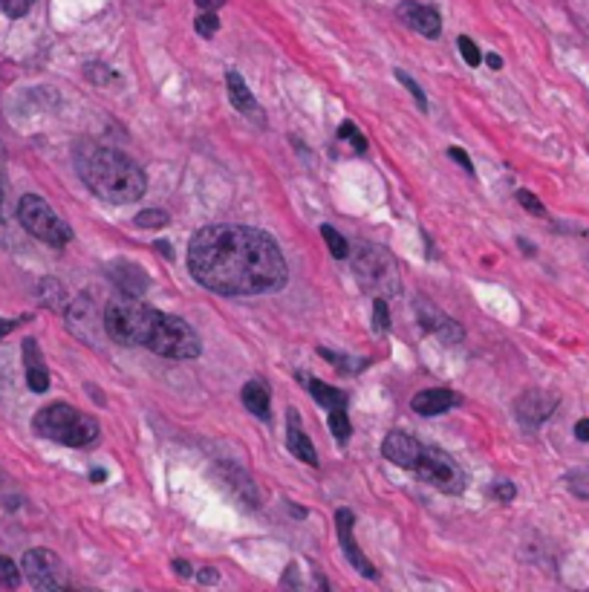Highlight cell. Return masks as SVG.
Listing matches in <instances>:
<instances>
[{"instance_id":"1","label":"cell","mask_w":589,"mask_h":592,"mask_svg":"<svg viewBox=\"0 0 589 592\" xmlns=\"http://www.w3.org/2000/svg\"><path fill=\"white\" fill-rule=\"evenodd\" d=\"M191 278L217 295H266L286 286L289 269L272 234L252 226H208L188 246Z\"/></svg>"},{"instance_id":"2","label":"cell","mask_w":589,"mask_h":592,"mask_svg":"<svg viewBox=\"0 0 589 592\" xmlns=\"http://www.w3.org/2000/svg\"><path fill=\"white\" fill-rule=\"evenodd\" d=\"M104 333L125 347H148L168 359H197L203 353L200 338L188 321L142 304L136 295L119 292L104 309Z\"/></svg>"},{"instance_id":"3","label":"cell","mask_w":589,"mask_h":592,"mask_svg":"<svg viewBox=\"0 0 589 592\" xmlns=\"http://www.w3.org/2000/svg\"><path fill=\"white\" fill-rule=\"evenodd\" d=\"M76 171L81 182L104 203H133L145 194V171L128 154L99 142H81L76 148Z\"/></svg>"},{"instance_id":"4","label":"cell","mask_w":589,"mask_h":592,"mask_svg":"<svg viewBox=\"0 0 589 592\" xmlns=\"http://www.w3.org/2000/svg\"><path fill=\"white\" fill-rule=\"evenodd\" d=\"M32 428L41 437L70 445V448H87L99 439V422L90 413H81L67 402H52L35 413Z\"/></svg>"},{"instance_id":"5","label":"cell","mask_w":589,"mask_h":592,"mask_svg":"<svg viewBox=\"0 0 589 592\" xmlns=\"http://www.w3.org/2000/svg\"><path fill=\"white\" fill-rule=\"evenodd\" d=\"M353 272L359 278L361 289H370L376 295H393L399 292V272L396 263L376 243H359L353 255Z\"/></svg>"},{"instance_id":"6","label":"cell","mask_w":589,"mask_h":592,"mask_svg":"<svg viewBox=\"0 0 589 592\" xmlns=\"http://www.w3.org/2000/svg\"><path fill=\"white\" fill-rule=\"evenodd\" d=\"M18 220L24 226L26 232L32 234L35 240L47 243V246H67L73 240V229L52 211V206L47 200L35 197V194H26L18 203Z\"/></svg>"},{"instance_id":"7","label":"cell","mask_w":589,"mask_h":592,"mask_svg":"<svg viewBox=\"0 0 589 592\" xmlns=\"http://www.w3.org/2000/svg\"><path fill=\"white\" fill-rule=\"evenodd\" d=\"M425 483H431L434 489L445 491V494H462L468 486V477L462 471V465L457 460H451L445 451L439 448H422V457L413 468Z\"/></svg>"},{"instance_id":"8","label":"cell","mask_w":589,"mask_h":592,"mask_svg":"<svg viewBox=\"0 0 589 592\" xmlns=\"http://www.w3.org/2000/svg\"><path fill=\"white\" fill-rule=\"evenodd\" d=\"M21 569L35 590H64L67 587V569L50 549H29L21 561Z\"/></svg>"},{"instance_id":"9","label":"cell","mask_w":589,"mask_h":592,"mask_svg":"<svg viewBox=\"0 0 589 592\" xmlns=\"http://www.w3.org/2000/svg\"><path fill=\"white\" fill-rule=\"evenodd\" d=\"M67 315V324L70 330L84 341V344H93L99 347V338L104 333V315L99 318V309H96V301L90 295H78L76 301L70 307L64 309Z\"/></svg>"},{"instance_id":"10","label":"cell","mask_w":589,"mask_h":592,"mask_svg":"<svg viewBox=\"0 0 589 592\" xmlns=\"http://www.w3.org/2000/svg\"><path fill=\"white\" fill-rule=\"evenodd\" d=\"M413 307H416V318H419V324L425 327V333L436 335L442 344H460L462 338H465V330H462V324H457L451 315H445L442 309L431 304L428 298H416L413 301Z\"/></svg>"},{"instance_id":"11","label":"cell","mask_w":589,"mask_h":592,"mask_svg":"<svg viewBox=\"0 0 589 592\" xmlns=\"http://www.w3.org/2000/svg\"><path fill=\"white\" fill-rule=\"evenodd\" d=\"M558 408V396L549 390H526L514 402V416L526 431H535Z\"/></svg>"},{"instance_id":"12","label":"cell","mask_w":589,"mask_h":592,"mask_svg":"<svg viewBox=\"0 0 589 592\" xmlns=\"http://www.w3.org/2000/svg\"><path fill=\"white\" fill-rule=\"evenodd\" d=\"M353 526H356V515H353L350 509H338V512H335V529H338V541H341V549H344L347 561L359 569L364 578H373V581H376L379 572H376V567L364 558V552H361L359 543L353 538Z\"/></svg>"},{"instance_id":"13","label":"cell","mask_w":589,"mask_h":592,"mask_svg":"<svg viewBox=\"0 0 589 592\" xmlns=\"http://www.w3.org/2000/svg\"><path fill=\"white\" fill-rule=\"evenodd\" d=\"M399 21L405 26H410L413 32L425 35V38H439L442 32V18L436 12L434 6H425V3H416V0H405L399 9H396Z\"/></svg>"},{"instance_id":"14","label":"cell","mask_w":589,"mask_h":592,"mask_svg":"<svg viewBox=\"0 0 589 592\" xmlns=\"http://www.w3.org/2000/svg\"><path fill=\"white\" fill-rule=\"evenodd\" d=\"M382 454H385V460H390L393 465H399V468H416L419 463V457H422V442L419 439H413L405 431H393V434H387L385 442H382Z\"/></svg>"},{"instance_id":"15","label":"cell","mask_w":589,"mask_h":592,"mask_svg":"<svg viewBox=\"0 0 589 592\" xmlns=\"http://www.w3.org/2000/svg\"><path fill=\"white\" fill-rule=\"evenodd\" d=\"M460 402V393H454L448 387H431V390L416 393L413 402H410V408L419 413V416H439V413H448L451 408H457Z\"/></svg>"},{"instance_id":"16","label":"cell","mask_w":589,"mask_h":592,"mask_svg":"<svg viewBox=\"0 0 589 592\" xmlns=\"http://www.w3.org/2000/svg\"><path fill=\"white\" fill-rule=\"evenodd\" d=\"M110 281L116 284L119 292H125V295H145L148 292V275H145V269L142 266H136V263H128V260H119V263H113L110 266Z\"/></svg>"},{"instance_id":"17","label":"cell","mask_w":589,"mask_h":592,"mask_svg":"<svg viewBox=\"0 0 589 592\" xmlns=\"http://www.w3.org/2000/svg\"><path fill=\"white\" fill-rule=\"evenodd\" d=\"M220 483L226 486V491H229L234 500H240L243 506L257 509V503H260L257 500V489L246 471H240L237 465H220Z\"/></svg>"},{"instance_id":"18","label":"cell","mask_w":589,"mask_h":592,"mask_svg":"<svg viewBox=\"0 0 589 592\" xmlns=\"http://www.w3.org/2000/svg\"><path fill=\"white\" fill-rule=\"evenodd\" d=\"M24 367H26V385L32 393H44L50 387V370L44 364V356H41V347L35 338H26L24 341Z\"/></svg>"},{"instance_id":"19","label":"cell","mask_w":589,"mask_h":592,"mask_svg":"<svg viewBox=\"0 0 589 592\" xmlns=\"http://www.w3.org/2000/svg\"><path fill=\"white\" fill-rule=\"evenodd\" d=\"M286 425H289V428H286V445H289V451H292L298 460H304L307 465H318L315 445H312L307 434H304V428H301V416H298L295 408L286 413Z\"/></svg>"},{"instance_id":"20","label":"cell","mask_w":589,"mask_h":592,"mask_svg":"<svg viewBox=\"0 0 589 592\" xmlns=\"http://www.w3.org/2000/svg\"><path fill=\"white\" fill-rule=\"evenodd\" d=\"M243 405L263 422L272 419V396H269V390H266L263 382H246V387H243Z\"/></svg>"},{"instance_id":"21","label":"cell","mask_w":589,"mask_h":592,"mask_svg":"<svg viewBox=\"0 0 589 592\" xmlns=\"http://www.w3.org/2000/svg\"><path fill=\"white\" fill-rule=\"evenodd\" d=\"M226 87H229V99L231 104L240 110V113H255L257 110V102L255 96L249 93V84L243 81V76L240 73H226Z\"/></svg>"},{"instance_id":"22","label":"cell","mask_w":589,"mask_h":592,"mask_svg":"<svg viewBox=\"0 0 589 592\" xmlns=\"http://www.w3.org/2000/svg\"><path fill=\"white\" fill-rule=\"evenodd\" d=\"M309 393H312V399L321 405V408H327V411H341L344 405H347V396L341 393V390H335L333 385H327V382H318V379H309Z\"/></svg>"},{"instance_id":"23","label":"cell","mask_w":589,"mask_h":592,"mask_svg":"<svg viewBox=\"0 0 589 592\" xmlns=\"http://www.w3.org/2000/svg\"><path fill=\"white\" fill-rule=\"evenodd\" d=\"M38 301L47 309H55V312H64L67 309V295H64V286L55 278H44L38 284Z\"/></svg>"},{"instance_id":"24","label":"cell","mask_w":589,"mask_h":592,"mask_svg":"<svg viewBox=\"0 0 589 592\" xmlns=\"http://www.w3.org/2000/svg\"><path fill=\"white\" fill-rule=\"evenodd\" d=\"M133 223H136V229H165L171 223V214L162 208H148V211H139L133 217Z\"/></svg>"},{"instance_id":"25","label":"cell","mask_w":589,"mask_h":592,"mask_svg":"<svg viewBox=\"0 0 589 592\" xmlns=\"http://www.w3.org/2000/svg\"><path fill=\"white\" fill-rule=\"evenodd\" d=\"M321 237L327 240V246H330V255H333V258L338 260L350 258V243H347L341 234L335 232L333 226H327V223H324V226H321Z\"/></svg>"},{"instance_id":"26","label":"cell","mask_w":589,"mask_h":592,"mask_svg":"<svg viewBox=\"0 0 589 592\" xmlns=\"http://www.w3.org/2000/svg\"><path fill=\"white\" fill-rule=\"evenodd\" d=\"M330 428H333V437L338 442H347V439L353 437V425H350V416H347L344 408L341 411H330Z\"/></svg>"},{"instance_id":"27","label":"cell","mask_w":589,"mask_h":592,"mask_svg":"<svg viewBox=\"0 0 589 592\" xmlns=\"http://www.w3.org/2000/svg\"><path fill=\"white\" fill-rule=\"evenodd\" d=\"M338 139H347V142L356 148V154H367V139L361 136L359 128H356L353 122H341V125H338Z\"/></svg>"},{"instance_id":"28","label":"cell","mask_w":589,"mask_h":592,"mask_svg":"<svg viewBox=\"0 0 589 592\" xmlns=\"http://www.w3.org/2000/svg\"><path fill=\"white\" fill-rule=\"evenodd\" d=\"M396 78H399V81L405 84V90H408L410 96H413V102H416V107H419V110L425 113V110H428V96L422 93V87L416 84V78H410L408 73H405V70H396Z\"/></svg>"},{"instance_id":"29","label":"cell","mask_w":589,"mask_h":592,"mask_svg":"<svg viewBox=\"0 0 589 592\" xmlns=\"http://www.w3.org/2000/svg\"><path fill=\"white\" fill-rule=\"evenodd\" d=\"M194 29H197L203 38H214V35H217V29H220V18H217V12H205V9H200V15H197V21H194Z\"/></svg>"},{"instance_id":"30","label":"cell","mask_w":589,"mask_h":592,"mask_svg":"<svg viewBox=\"0 0 589 592\" xmlns=\"http://www.w3.org/2000/svg\"><path fill=\"white\" fill-rule=\"evenodd\" d=\"M373 330L382 335L390 330V309H387V301L382 295L373 301Z\"/></svg>"},{"instance_id":"31","label":"cell","mask_w":589,"mask_h":592,"mask_svg":"<svg viewBox=\"0 0 589 592\" xmlns=\"http://www.w3.org/2000/svg\"><path fill=\"white\" fill-rule=\"evenodd\" d=\"M457 47H460L462 58H465V64H468V67H480V64H483L480 47H477L468 35H460V38H457Z\"/></svg>"},{"instance_id":"32","label":"cell","mask_w":589,"mask_h":592,"mask_svg":"<svg viewBox=\"0 0 589 592\" xmlns=\"http://www.w3.org/2000/svg\"><path fill=\"white\" fill-rule=\"evenodd\" d=\"M18 584H21V572H18V567H15L9 558H3V555H0V587L15 590Z\"/></svg>"},{"instance_id":"33","label":"cell","mask_w":589,"mask_h":592,"mask_svg":"<svg viewBox=\"0 0 589 592\" xmlns=\"http://www.w3.org/2000/svg\"><path fill=\"white\" fill-rule=\"evenodd\" d=\"M318 353H321L324 359L330 361L335 370H344V373H356V370H361V367H364V364H350V359H347V356H338V353L327 350V347H321Z\"/></svg>"},{"instance_id":"34","label":"cell","mask_w":589,"mask_h":592,"mask_svg":"<svg viewBox=\"0 0 589 592\" xmlns=\"http://www.w3.org/2000/svg\"><path fill=\"white\" fill-rule=\"evenodd\" d=\"M87 78H93V84H99V87H107L110 81H116L119 76H116L110 67H104V64L96 61V64H90V67H87Z\"/></svg>"},{"instance_id":"35","label":"cell","mask_w":589,"mask_h":592,"mask_svg":"<svg viewBox=\"0 0 589 592\" xmlns=\"http://www.w3.org/2000/svg\"><path fill=\"white\" fill-rule=\"evenodd\" d=\"M517 203L526 208L529 214H535V217H546V208H543V203L532 191H517Z\"/></svg>"},{"instance_id":"36","label":"cell","mask_w":589,"mask_h":592,"mask_svg":"<svg viewBox=\"0 0 589 592\" xmlns=\"http://www.w3.org/2000/svg\"><path fill=\"white\" fill-rule=\"evenodd\" d=\"M35 0H0V9L9 15V18H24L26 12L32 9Z\"/></svg>"},{"instance_id":"37","label":"cell","mask_w":589,"mask_h":592,"mask_svg":"<svg viewBox=\"0 0 589 592\" xmlns=\"http://www.w3.org/2000/svg\"><path fill=\"white\" fill-rule=\"evenodd\" d=\"M491 494H494V500H500V503H512L514 497H517V489H514V483H509V480H497V483L491 486Z\"/></svg>"},{"instance_id":"38","label":"cell","mask_w":589,"mask_h":592,"mask_svg":"<svg viewBox=\"0 0 589 592\" xmlns=\"http://www.w3.org/2000/svg\"><path fill=\"white\" fill-rule=\"evenodd\" d=\"M448 156H451V159H454V162L460 165V168L465 171V174H468V177H474V162L468 159V154H465L462 148H448Z\"/></svg>"},{"instance_id":"39","label":"cell","mask_w":589,"mask_h":592,"mask_svg":"<svg viewBox=\"0 0 589 592\" xmlns=\"http://www.w3.org/2000/svg\"><path fill=\"white\" fill-rule=\"evenodd\" d=\"M197 581L211 587V584H217V581H220V575H217V569L214 567H203L200 572H197Z\"/></svg>"},{"instance_id":"40","label":"cell","mask_w":589,"mask_h":592,"mask_svg":"<svg viewBox=\"0 0 589 592\" xmlns=\"http://www.w3.org/2000/svg\"><path fill=\"white\" fill-rule=\"evenodd\" d=\"M197 9H205V12H217L220 6H226V0H194Z\"/></svg>"},{"instance_id":"41","label":"cell","mask_w":589,"mask_h":592,"mask_svg":"<svg viewBox=\"0 0 589 592\" xmlns=\"http://www.w3.org/2000/svg\"><path fill=\"white\" fill-rule=\"evenodd\" d=\"M575 437L581 439V442H589V419H581V422L575 425Z\"/></svg>"},{"instance_id":"42","label":"cell","mask_w":589,"mask_h":592,"mask_svg":"<svg viewBox=\"0 0 589 592\" xmlns=\"http://www.w3.org/2000/svg\"><path fill=\"white\" fill-rule=\"evenodd\" d=\"M174 572L180 575V578H191L194 572H191V564L188 561H174Z\"/></svg>"},{"instance_id":"43","label":"cell","mask_w":589,"mask_h":592,"mask_svg":"<svg viewBox=\"0 0 589 592\" xmlns=\"http://www.w3.org/2000/svg\"><path fill=\"white\" fill-rule=\"evenodd\" d=\"M486 64H488V67H491V70H500V67H503V58L491 52V55H488V58H486Z\"/></svg>"},{"instance_id":"44","label":"cell","mask_w":589,"mask_h":592,"mask_svg":"<svg viewBox=\"0 0 589 592\" xmlns=\"http://www.w3.org/2000/svg\"><path fill=\"white\" fill-rule=\"evenodd\" d=\"M15 327H18V321H6V318H0V335L12 333Z\"/></svg>"},{"instance_id":"45","label":"cell","mask_w":589,"mask_h":592,"mask_svg":"<svg viewBox=\"0 0 589 592\" xmlns=\"http://www.w3.org/2000/svg\"><path fill=\"white\" fill-rule=\"evenodd\" d=\"M156 249H159L165 258H174V252H171V243H168V240H159V243H156Z\"/></svg>"},{"instance_id":"46","label":"cell","mask_w":589,"mask_h":592,"mask_svg":"<svg viewBox=\"0 0 589 592\" xmlns=\"http://www.w3.org/2000/svg\"><path fill=\"white\" fill-rule=\"evenodd\" d=\"M90 480H93V483H104V471H102V468H96V471L90 474Z\"/></svg>"},{"instance_id":"47","label":"cell","mask_w":589,"mask_h":592,"mask_svg":"<svg viewBox=\"0 0 589 592\" xmlns=\"http://www.w3.org/2000/svg\"><path fill=\"white\" fill-rule=\"evenodd\" d=\"M520 249H523L526 255H535V249H532V243H526V240H520Z\"/></svg>"},{"instance_id":"48","label":"cell","mask_w":589,"mask_h":592,"mask_svg":"<svg viewBox=\"0 0 589 592\" xmlns=\"http://www.w3.org/2000/svg\"><path fill=\"white\" fill-rule=\"evenodd\" d=\"M0 208H3V180H0Z\"/></svg>"}]
</instances>
